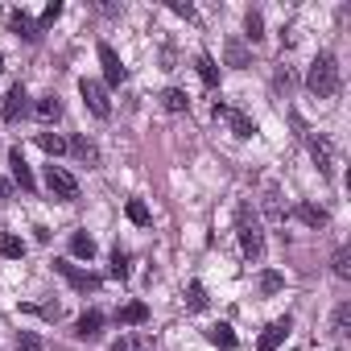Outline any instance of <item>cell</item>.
I'll use <instances>...</instances> for the list:
<instances>
[{
  "label": "cell",
  "instance_id": "obj_1",
  "mask_svg": "<svg viewBox=\"0 0 351 351\" xmlns=\"http://www.w3.org/2000/svg\"><path fill=\"white\" fill-rule=\"evenodd\" d=\"M306 87H310L318 99H330V95H339V62H335V54H318V58L310 62Z\"/></svg>",
  "mask_w": 351,
  "mask_h": 351
},
{
  "label": "cell",
  "instance_id": "obj_2",
  "mask_svg": "<svg viewBox=\"0 0 351 351\" xmlns=\"http://www.w3.org/2000/svg\"><path fill=\"white\" fill-rule=\"evenodd\" d=\"M236 232H240L244 256H248V261H261V256H265V228H261V219H256V211H252L248 203L236 211Z\"/></svg>",
  "mask_w": 351,
  "mask_h": 351
},
{
  "label": "cell",
  "instance_id": "obj_3",
  "mask_svg": "<svg viewBox=\"0 0 351 351\" xmlns=\"http://www.w3.org/2000/svg\"><path fill=\"white\" fill-rule=\"evenodd\" d=\"M46 186H50V195H54V199H62V203H75V199H79V182H75V173H66L62 165H46Z\"/></svg>",
  "mask_w": 351,
  "mask_h": 351
},
{
  "label": "cell",
  "instance_id": "obj_4",
  "mask_svg": "<svg viewBox=\"0 0 351 351\" xmlns=\"http://www.w3.org/2000/svg\"><path fill=\"white\" fill-rule=\"evenodd\" d=\"M79 91H83V104H87L99 120H108V116H112V99H108V87H104V83L83 79V83H79Z\"/></svg>",
  "mask_w": 351,
  "mask_h": 351
},
{
  "label": "cell",
  "instance_id": "obj_5",
  "mask_svg": "<svg viewBox=\"0 0 351 351\" xmlns=\"http://www.w3.org/2000/svg\"><path fill=\"white\" fill-rule=\"evenodd\" d=\"M95 54H99V66H104V79L112 83V87H120L124 83V62H120V54L108 46V42H99L95 46Z\"/></svg>",
  "mask_w": 351,
  "mask_h": 351
},
{
  "label": "cell",
  "instance_id": "obj_6",
  "mask_svg": "<svg viewBox=\"0 0 351 351\" xmlns=\"http://www.w3.org/2000/svg\"><path fill=\"white\" fill-rule=\"evenodd\" d=\"M54 269H58L75 289H83V293H87V289H99V277H95V273H83V269H75L71 261H54Z\"/></svg>",
  "mask_w": 351,
  "mask_h": 351
},
{
  "label": "cell",
  "instance_id": "obj_7",
  "mask_svg": "<svg viewBox=\"0 0 351 351\" xmlns=\"http://www.w3.org/2000/svg\"><path fill=\"white\" fill-rule=\"evenodd\" d=\"M310 153H314V161H318V169L326 173V178H330V173H335V145H330V136H314L310 141Z\"/></svg>",
  "mask_w": 351,
  "mask_h": 351
},
{
  "label": "cell",
  "instance_id": "obj_8",
  "mask_svg": "<svg viewBox=\"0 0 351 351\" xmlns=\"http://www.w3.org/2000/svg\"><path fill=\"white\" fill-rule=\"evenodd\" d=\"M9 165H13V182H17L21 191H34V186H38V182H34V169H29V161H25L21 149H9Z\"/></svg>",
  "mask_w": 351,
  "mask_h": 351
},
{
  "label": "cell",
  "instance_id": "obj_9",
  "mask_svg": "<svg viewBox=\"0 0 351 351\" xmlns=\"http://www.w3.org/2000/svg\"><path fill=\"white\" fill-rule=\"evenodd\" d=\"M289 326H293V322H289V314H285V318H277V322H269L256 347H261V351H277V347H281V339L289 335Z\"/></svg>",
  "mask_w": 351,
  "mask_h": 351
},
{
  "label": "cell",
  "instance_id": "obj_10",
  "mask_svg": "<svg viewBox=\"0 0 351 351\" xmlns=\"http://www.w3.org/2000/svg\"><path fill=\"white\" fill-rule=\"evenodd\" d=\"M25 99H29V95H25V87H21V83H13V87H9V95H5V108H0V116H5L9 124H13V120H21Z\"/></svg>",
  "mask_w": 351,
  "mask_h": 351
},
{
  "label": "cell",
  "instance_id": "obj_11",
  "mask_svg": "<svg viewBox=\"0 0 351 351\" xmlns=\"http://www.w3.org/2000/svg\"><path fill=\"white\" fill-rule=\"evenodd\" d=\"M293 215H298L306 228H326V223H330V215H326L318 203H298V207H293Z\"/></svg>",
  "mask_w": 351,
  "mask_h": 351
},
{
  "label": "cell",
  "instance_id": "obj_12",
  "mask_svg": "<svg viewBox=\"0 0 351 351\" xmlns=\"http://www.w3.org/2000/svg\"><path fill=\"white\" fill-rule=\"evenodd\" d=\"M9 25H13V29H17V34L25 38V42H38V34H42V25H38V21H34V17L25 13V9H17V13L9 17Z\"/></svg>",
  "mask_w": 351,
  "mask_h": 351
},
{
  "label": "cell",
  "instance_id": "obj_13",
  "mask_svg": "<svg viewBox=\"0 0 351 351\" xmlns=\"http://www.w3.org/2000/svg\"><path fill=\"white\" fill-rule=\"evenodd\" d=\"M145 318H149V306H145V302H128V306L116 310V322H120V326H141Z\"/></svg>",
  "mask_w": 351,
  "mask_h": 351
},
{
  "label": "cell",
  "instance_id": "obj_14",
  "mask_svg": "<svg viewBox=\"0 0 351 351\" xmlns=\"http://www.w3.org/2000/svg\"><path fill=\"white\" fill-rule=\"evenodd\" d=\"M223 120L232 124V132H236V136H252V132H256V120H252L248 112H236V108H228V112H223Z\"/></svg>",
  "mask_w": 351,
  "mask_h": 351
},
{
  "label": "cell",
  "instance_id": "obj_15",
  "mask_svg": "<svg viewBox=\"0 0 351 351\" xmlns=\"http://www.w3.org/2000/svg\"><path fill=\"white\" fill-rule=\"evenodd\" d=\"M66 149H71V153H75L79 161H87V169H91V165H99V149H95V145H91L87 136H75V141H71Z\"/></svg>",
  "mask_w": 351,
  "mask_h": 351
},
{
  "label": "cell",
  "instance_id": "obj_16",
  "mask_svg": "<svg viewBox=\"0 0 351 351\" xmlns=\"http://www.w3.org/2000/svg\"><path fill=\"white\" fill-rule=\"evenodd\" d=\"M99 326H104V314H99V310H87V314L75 322V335H79V339H95Z\"/></svg>",
  "mask_w": 351,
  "mask_h": 351
},
{
  "label": "cell",
  "instance_id": "obj_17",
  "mask_svg": "<svg viewBox=\"0 0 351 351\" xmlns=\"http://www.w3.org/2000/svg\"><path fill=\"white\" fill-rule=\"evenodd\" d=\"M195 71H199V79H203L207 87H215V83H219V66H215V58H211V54H199V58H195Z\"/></svg>",
  "mask_w": 351,
  "mask_h": 351
},
{
  "label": "cell",
  "instance_id": "obj_18",
  "mask_svg": "<svg viewBox=\"0 0 351 351\" xmlns=\"http://www.w3.org/2000/svg\"><path fill=\"white\" fill-rule=\"evenodd\" d=\"M71 256L91 261V256H95V240H91V236H83V232H75V236H71Z\"/></svg>",
  "mask_w": 351,
  "mask_h": 351
},
{
  "label": "cell",
  "instance_id": "obj_19",
  "mask_svg": "<svg viewBox=\"0 0 351 351\" xmlns=\"http://www.w3.org/2000/svg\"><path fill=\"white\" fill-rule=\"evenodd\" d=\"M186 91H178V87H169V91H161V108L165 112H186Z\"/></svg>",
  "mask_w": 351,
  "mask_h": 351
},
{
  "label": "cell",
  "instance_id": "obj_20",
  "mask_svg": "<svg viewBox=\"0 0 351 351\" xmlns=\"http://www.w3.org/2000/svg\"><path fill=\"white\" fill-rule=\"evenodd\" d=\"M207 335H211V343H215V347H223V351H232V347H236V330H232L228 322H219V326H211Z\"/></svg>",
  "mask_w": 351,
  "mask_h": 351
},
{
  "label": "cell",
  "instance_id": "obj_21",
  "mask_svg": "<svg viewBox=\"0 0 351 351\" xmlns=\"http://www.w3.org/2000/svg\"><path fill=\"white\" fill-rule=\"evenodd\" d=\"M0 256L21 261V256H25V240H21V236H5V240H0Z\"/></svg>",
  "mask_w": 351,
  "mask_h": 351
},
{
  "label": "cell",
  "instance_id": "obj_22",
  "mask_svg": "<svg viewBox=\"0 0 351 351\" xmlns=\"http://www.w3.org/2000/svg\"><path fill=\"white\" fill-rule=\"evenodd\" d=\"M34 112H38V120H58V116H62V104H58L54 95H46V99H38Z\"/></svg>",
  "mask_w": 351,
  "mask_h": 351
},
{
  "label": "cell",
  "instance_id": "obj_23",
  "mask_svg": "<svg viewBox=\"0 0 351 351\" xmlns=\"http://www.w3.org/2000/svg\"><path fill=\"white\" fill-rule=\"evenodd\" d=\"M38 145L50 153V157H58V153H66V141L58 136V132H38Z\"/></svg>",
  "mask_w": 351,
  "mask_h": 351
},
{
  "label": "cell",
  "instance_id": "obj_24",
  "mask_svg": "<svg viewBox=\"0 0 351 351\" xmlns=\"http://www.w3.org/2000/svg\"><path fill=\"white\" fill-rule=\"evenodd\" d=\"M124 215L136 223V228H149V207L141 203V199H128V207H124Z\"/></svg>",
  "mask_w": 351,
  "mask_h": 351
},
{
  "label": "cell",
  "instance_id": "obj_25",
  "mask_svg": "<svg viewBox=\"0 0 351 351\" xmlns=\"http://www.w3.org/2000/svg\"><path fill=\"white\" fill-rule=\"evenodd\" d=\"M330 265H335V277L339 281H351V248H339Z\"/></svg>",
  "mask_w": 351,
  "mask_h": 351
},
{
  "label": "cell",
  "instance_id": "obj_26",
  "mask_svg": "<svg viewBox=\"0 0 351 351\" xmlns=\"http://www.w3.org/2000/svg\"><path fill=\"white\" fill-rule=\"evenodd\" d=\"M112 351H153V343H149L145 335H124V339H120Z\"/></svg>",
  "mask_w": 351,
  "mask_h": 351
},
{
  "label": "cell",
  "instance_id": "obj_27",
  "mask_svg": "<svg viewBox=\"0 0 351 351\" xmlns=\"http://www.w3.org/2000/svg\"><path fill=\"white\" fill-rule=\"evenodd\" d=\"M265 211H269V219H273V223H281V219H285V207H281V195H277V191H265Z\"/></svg>",
  "mask_w": 351,
  "mask_h": 351
},
{
  "label": "cell",
  "instance_id": "obj_28",
  "mask_svg": "<svg viewBox=\"0 0 351 351\" xmlns=\"http://www.w3.org/2000/svg\"><path fill=\"white\" fill-rule=\"evenodd\" d=\"M335 335H339V339L351 335V302H343V306L335 310Z\"/></svg>",
  "mask_w": 351,
  "mask_h": 351
},
{
  "label": "cell",
  "instance_id": "obj_29",
  "mask_svg": "<svg viewBox=\"0 0 351 351\" xmlns=\"http://www.w3.org/2000/svg\"><path fill=\"white\" fill-rule=\"evenodd\" d=\"M281 285H285V277H281L277 269H265V273H261V293H277Z\"/></svg>",
  "mask_w": 351,
  "mask_h": 351
},
{
  "label": "cell",
  "instance_id": "obj_30",
  "mask_svg": "<svg viewBox=\"0 0 351 351\" xmlns=\"http://www.w3.org/2000/svg\"><path fill=\"white\" fill-rule=\"evenodd\" d=\"M186 306H191V310H203V306H207V289H203L199 281L186 285Z\"/></svg>",
  "mask_w": 351,
  "mask_h": 351
},
{
  "label": "cell",
  "instance_id": "obj_31",
  "mask_svg": "<svg viewBox=\"0 0 351 351\" xmlns=\"http://www.w3.org/2000/svg\"><path fill=\"white\" fill-rule=\"evenodd\" d=\"M244 25H248V38H252V42H261V38H265V17H261V13H248V21H244Z\"/></svg>",
  "mask_w": 351,
  "mask_h": 351
},
{
  "label": "cell",
  "instance_id": "obj_32",
  "mask_svg": "<svg viewBox=\"0 0 351 351\" xmlns=\"http://www.w3.org/2000/svg\"><path fill=\"white\" fill-rule=\"evenodd\" d=\"M17 351H42V339H38L34 330H21V335H17Z\"/></svg>",
  "mask_w": 351,
  "mask_h": 351
},
{
  "label": "cell",
  "instance_id": "obj_33",
  "mask_svg": "<svg viewBox=\"0 0 351 351\" xmlns=\"http://www.w3.org/2000/svg\"><path fill=\"white\" fill-rule=\"evenodd\" d=\"M228 62H232V66H248V54H244L240 42H228Z\"/></svg>",
  "mask_w": 351,
  "mask_h": 351
},
{
  "label": "cell",
  "instance_id": "obj_34",
  "mask_svg": "<svg viewBox=\"0 0 351 351\" xmlns=\"http://www.w3.org/2000/svg\"><path fill=\"white\" fill-rule=\"evenodd\" d=\"M112 277H120V281H124V277H128V256H124V252H120V248H116V252H112Z\"/></svg>",
  "mask_w": 351,
  "mask_h": 351
},
{
  "label": "cell",
  "instance_id": "obj_35",
  "mask_svg": "<svg viewBox=\"0 0 351 351\" xmlns=\"http://www.w3.org/2000/svg\"><path fill=\"white\" fill-rule=\"evenodd\" d=\"M58 17H62V5H58V0H54V5H46V13H42V21H38V25L46 29V25H54Z\"/></svg>",
  "mask_w": 351,
  "mask_h": 351
},
{
  "label": "cell",
  "instance_id": "obj_36",
  "mask_svg": "<svg viewBox=\"0 0 351 351\" xmlns=\"http://www.w3.org/2000/svg\"><path fill=\"white\" fill-rule=\"evenodd\" d=\"M169 9H173V13H178V17H186V21L195 17V9H191V5H182V0H173V5H169Z\"/></svg>",
  "mask_w": 351,
  "mask_h": 351
},
{
  "label": "cell",
  "instance_id": "obj_37",
  "mask_svg": "<svg viewBox=\"0 0 351 351\" xmlns=\"http://www.w3.org/2000/svg\"><path fill=\"white\" fill-rule=\"evenodd\" d=\"M0 199H9V182L5 178H0Z\"/></svg>",
  "mask_w": 351,
  "mask_h": 351
},
{
  "label": "cell",
  "instance_id": "obj_38",
  "mask_svg": "<svg viewBox=\"0 0 351 351\" xmlns=\"http://www.w3.org/2000/svg\"><path fill=\"white\" fill-rule=\"evenodd\" d=\"M0 71H5V58H0Z\"/></svg>",
  "mask_w": 351,
  "mask_h": 351
}]
</instances>
